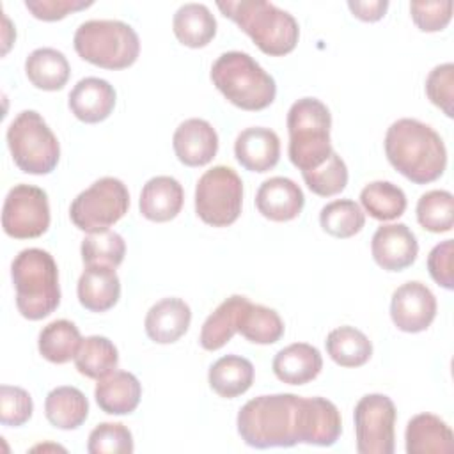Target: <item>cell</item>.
<instances>
[{
	"instance_id": "1",
	"label": "cell",
	"mask_w": 454,
	"mask_h": 454,
	"mask_svg": "<svg viewBox=\"0 0 454 454\" xmlns=\"http://www.w3.org/2000/svg\"><path fill=\"white\" fill-rule=\"evenodd\" d=\"M305 397L270 394L250 399L238 411L236 426L241 440L255 449L293 447L301 443Z\"/></svg>"
},
{
	"instance_id": "2",
	"label": "cell",
	"mask_w": 454,
	"mask_h": 454,
	"mask_svg": "<svg viewBox=\"0 0 454 454\" xmlns=\"http://www.w3.org/2000/svg\"><path fill=\"white\" fill-rule=\"evenodd\" d=\"M385 154L390 165L415 184L436 181L447 167L443 138L417 119H397L385 133Z\"/></svg>"
},
{
	"instance_id": "3",
	"label": "cell",
	"mask_w": 454,
	"mask_h": 454,
	"mask_svg": "<svg viewBox=\"0 0 454 454\" xmlns=\"http://www.w3.org/2000/svg\"><path fill=\"white\" fill-rule=\"evenodd\" d=\"M225 18H231L255 46L271 57L291 53L300 37L294 16L266 0H227L216 2Z\"/></svg>"
},
{
	"instance_id": "4",
	"label": "cell",
	"mask_w": 454,
	"mask_h": 454,
	"mask_svg": "<svg viewBox=\"0 0 454 454\" xmlns=\"http://www.w3.org/2000/svg\"><path fill=\"white\" fill-rule=\"evenodd\" d=\"M11 277L16 289V307L25 319L39 321L59 307V268L50 252L43 248L21 250L11 264Z\"/></svg>"
},
{
	"instance_id": "5",
	"label": "cell",
	"mask_w": 454,
	"mask_h": 454,
	"mask_svg": "<svg viewBox=\"0 0 454 454\" xmlns=\"http://www.w3.org/2000/svg\"><path fill=\"white\" fill-rule=\"evenodd\" d=\"M211 82L234 106L248 112L268 108L277 85L254 57L245 51H225L211 66Z\"/></svg>"
},
{
	"instance_id": "6",
	"label": "cell",
	"mask_w": 454,
	"mask_h": 454,
	"mask_svg": "<svg viewBox=\"0 0 454 454\" xmlns=\"http://www.w3.org/2000/svg\"><path fill=\"white\" fill-rule=\"evenodd\" d=\"M330 128L332 115L323 101L301 98L291 105L287 112V153L298 170H312L332 154Z\"/></svg>"
},
{
	"instance_id": "7",
	"label": "cell",
	"mask_w": 454,
	"mask_h": 454,
	"mask_svg": "<svg viewBox=\"0 0 454 454\" xmlns=\"http://www.w3.org/2000/svg\"><path fill=\"white\" fill-rule=\"evenodd\" d=\"M76 53L103 69H124L135 64L140 39L135 28L121 20L83 21L73 37Z\"/></svg>"
},
{
	"instance_id": "8",
	"label": "cell",
	"mask_w": 454,
	"mask_h": 454,
	"mask_svg": "<svg viewBox=\"0 0 454 454\" xmlns=\"http://www.w3.org/2000/svg\"><path fill=\"white\" fill-rule=\"evenodd\" d=\"M7 145L16 167L25 174L43 176L55 170L60 158V145L35 110L20 112L7 128Z\"/></svg>"
},
{
	"instance_id": "9",
	"label": "cell",
	"mask_w": 454,
	"mask_h": 454,
	"mask_svg": "<svg viewBox=\"0 0 454 454\" xmlns=\"http://www.w3.org/2000/svg\"><path fill=\"white\" fill-rule=\"evenodd\" d=\"M128 207L129 192L126 184L117 177L106 176L74 197L69 216L74 227L90 234L117 223L128 213Z\"/></svg>"
},
{
	"instance_id": "10",
	"label": "cell",
	"mask_w": 454,
	"mask_h": 454,
	"mask_svg": "<svg viewBox=\"0 0 454 454\" xmlns=\"http://www.w3.org/2000/svg\"><path fill=\"white\" fill-rule=\"evenodd\" d=\"M243 181L227 165L206 170L195 186V213L213 227H227L241 215Z\"/></svg>"
},
{
	"instance_id": "11",
	"label": "cell",
	"mask_w": 454,
	"mask_h": 454,
	"mask_svg": "<svg viewBox=\"0 0 454 454\" xmlns=\"http://www.w3.org/2000/svg\"><path fill=\"white\" fill-rule=\"evenodd\" d=\"M395 404L385 394H367L355 406V436L360 454H392L395 449Z\"/></svg>"
},
{
	"instance_id": "12",
	"label": "cell",
	"mask_w": 454,
	"mask_h": 454,
	"mask_svg": "<svg viewBox=\"0 0 454 454\" xmlns=\"http://www.w3.org/2000/svg\"><path fill=\"white\" fill-rule=\"evenodd\" d=\"M4 232L14 239L43 236L50 227V202L43 188L14 184L5 195L2 207Z\"/></svg>"
},
{
	"instance_id": "13",
	"label": "cell",
	"mask_w": 454,
	"mask_h": 454,
	"mask_svg": "<svg viewBox=\"0 0 454 454\" xmlns=\"http://www.w3.org/2000/svg\"><path fill=\"white\" fill-rule=\"evenodd\" d=\"M436 309L433 291L419 280H410L392 293L390 317L401 332L419 333L427 330L436 317Z\"/></svg>"
},
{
	"instance_id": "14",
	"label": "cell",
	"mask_w": 454,
	"mask_h": 454,
	"mask_svg": "<svg viewBox=\"0 0 454 454\" xmlns=\"http://www.w3.org/2000/svg\"><path fill=\"white\" fill-rule=\"evenodd\" d=\"M371 254L380 268L401 271L415 262L419 241L406 223H385L372 234Z\"/></svg>"
},
{
	"instance_id": "15",
	"label": "cell",
	"mask_w": 454,
	"mask_h": 454,
	"mask_svg": "<svg viewBox=\"0 0 454 454\" xmlns=\"http://www.w3.org/2000/svg\"><path fill=\"white\" fill-rule=\"evenodd\" d=\"M172 147L183 165L202 167L216 156L218 135L207 121L192 117L176 128Z\"/></svg>"
},
{
	"instance_id": "16",
	"label": "cell",
	"mask_w": 454,
	"mask_h": 454,
	"mask_svg": "<svg viewBox=\"0 0 454 454\" xmlns=\"http://www.w3.org/2000/svg\"><path fill=\"white\" fill-rule=\"evenodd\" d=\"M305 204L301 188L289 177L275 176L261 183L255 193L257 211L271 222L294 220Z\"/></svg>"
},
{
	"instance_id": "17",
	"label": "cell",
	"mask_w": 454,
	"mask_h": 454,
	"mask_svg": "<svg viewBox=\"0 0 454 454\" xmlns=\"http://www.w3.org/2000/svg\"><path fill=\"white\" fill-rule=\"evenodd\" d=\"M115 98L117 94L110 82L98 76H87L76 82L71 89L67 105L76 119L87 124H96L114 112Z\"/></svg>"
},
{
	"instance_id": "18",
	"label": "cell",
	"mask_w": 454,
	"mask_h": 454,
	"mask_svg": "<svg viewBox=\"0 0 454 454\" xmlns=\"http://www.w3.org/2000/svg\"><path fill=\"white\" fill-rule=\"evenodd\" d=\"M234 156L245 170L268 172L280 160L278 135L262 126L247 128L236 137Z\"/></svg>"
},
{
	"instance_id": "19",
	"label": "cell",
	"mask_w": 454,
	"mask_h": 454,
	"mask_svg": "<svg viewBox=\"0 0 454 454\" xmlns=\"http://www.w3.org/2000/svg\"><path fill=\"white\" fill-rule=\"evenodd\" d=\"M192 310L181 298H163L156 301L145 314V333L158 344H172L179 340L190 328Z\"/></svg>"
},
{
	"instance_id": "20",
	"label": "cell",
	"mask_w": 454,
	"mask_h": 454,
	"mask_svg": "<svg viewBox=\"0 0 454 454\" xmlns=\"http://www.w3.org/2000/svg\"><path fill=\"white\" fill-rule=\"evenodd\" d=\"M78 301L90 312H106L121 298V280L115 268L103 264L85 266L78 278Z\"/></svg>"
},
{
	"instance_id": "21",
	"label": "cell",
	"mask_w": 454,
	"mask_h": 454,
	"mask_svg": "<svg viewBox=\"0 0 454 454\" xmlns=\"http://www.w3.org/2000/svg\"><path fill=\"white\" fill-rule=\"evenodd\" d=\"M408 454H450L454 433L449 424L433 413H419L410 419L404 433Z\"/></svg>"
},
{
	"instance_id": "22",
	"label": "cell",
	"mask_w": 454,
	"mask_h": 454,
	"mask_svg": "<svg viewBox=\"0 0 454 454\" xmlns=\"http://www.w3.org/2000/svg\"><path fill=\"white\" fill-rule=\"evenodd\" d=\"M183 202L184 192L176 177L154 176L144 184L138 207L142 216L151 222H168L181 213Z\"/></svg>"
},
{
	"instance_id": "23",
	"label": "cell",
	"mask_w": 454,
	"mask_h": 454,
	"mask_svg": "<svg viewBox=\"0 0 454 454\" xmlns=\"http://www.w3.org/2000/svg\"><path fill=\"white\" fill-rule=\"evenodd\" d=\"M98 406L108 415H128L135 411L142 397V385L128 371H112L98 380L94 388Z\"/></svg>"
},
{
	"instance_id": "24",
	"label": "cell",
	"mask_w": 454,
	"mask_h": 454,
	"mask_svg": "<svg viewBox=\"0 0 454 454\" xmlns=\"http://www.w3.org/2000/svg\"><path fill=\"white\" fill-rule=\"evenodd\" d=\"M323 369L319 349L307 342H294L282 348L273 358L275 376L287 385H305L317 378Z\"/></svg>"
},
{
	"instance_id": "25",
	"label": "cell",
	"mask_w": 454,
	"mask_h": 454,
	"mask_svg": "<svg viewBox=\"0 0 454 454\" xmlns=\"http://www.w3.org/2000/svg\"><path fill=\"white\" fill-rule=\"evenodd\" d=\"M342 433L340 411L325 397H305L301 443L330 447Z\"/></svg>"
},
{
	"instance_id": "26",
	"label": "cell",
	"mask_w": 454,
	"mask_h": 454,
	"mask_svg": "<svg viewBox=\"0 0 454 454\" xmlns=\"http://www.w3.org/2000/svg\"><path fill=\"white\" fill-rule=\"evenodd\" d=\"M172 30L177 41L188 48H204L216 35V20L204 4H183L174 18Z\"/></svg>"
},
{
	"instance_id": "27",
	"label": "cell",
	"mask_w": 454,
	"mask_h": 454,
	"mask_svg": "<svg viewBox=\"0 0 454 454\" xmlns=\"http://www.w3.org/2000/svg\"><path fill=\"white\" fill-rule=\"evenodd\" d=\"M44 415L53 427L78 429L89 415V401L76 387H57L44 399Z\"/></svg>"
},
{
	"instance_id": "28",
	"label": "cell",
	"mask_w": 454,
	"mask_h": 454,
	"mask_svg": "<svg viewBox=\"0 0 454 454\" xmlns=\"http://www.w3.org/2000/svg\"><path fill=\"white\" fill-rule=\"evenodd\" d=\"M248 301L247 296L232 294L225 298L204 321L199 342L206 351H216L223 348L238 332V319L241 309Z\"/></svg>"
},
{
	"instance_id": "29",
	"label": "cell",
	"mask_w": 454,
	"mask_h": 454,
	"mask_svg": "<svg viewBox=\"0 0 454 454\" xmlns=\"http://www.w3.org/2000/svg\"><path fill=\"white\" fill-rule=\"evenodd\" d=\"M207 381L213 392H216L220 397H238L252 387L254 365L245 356L225 355L209 367Z\"/></svg>"
},
{
	"instance_id": "30",
	"label": "cell",
	"mask_w": 454,
	"mask_h": 454,
	"mask_svg": "<svg viewBox=\"0 0 454 454\" xmlns=\"http://www.w3.org/2000/svg\"><path fill=\"white\" fill-rule=\"evenodd\" d=\"M28 82L41 90H60L71 74L66 55L55 48H37L25 60Z\"/></svg>"
},
{
	"instance_id": "31",
	"label": "cell",
	"mask_w": 454,
	"mask_h": 454,
	"mask_svg": "<svg viewBox=\"0 0 454 454\" xmlns=\"http://www.w3.org/2000/svg\"><path fill=\"white\" fill-rule=\"evenodd\" d=\"M326 353L340 367H360L372 355V342L355 326H339L326 335Z\"/></svg>"
},
{
	"instance_id": "32",
	"label": "cell",
	"mask_w": 454,
	"mask_h": 454,
	"mask_svg": "<svg viewBox=\"0 0 454 454\" xmlns=\"http://www.w3.org/2000/svg\"><path fill=\"white\" fill-rule=\"evenodd\" d=\"M80 330L74 323L67 319H55L43 326L37 337V348L43 358L51 364H66L74 360L78 348L82 344Z\"/></svg>"
},
{
	"instance_id": "33",
	"label": "cell",
	"mask_w": 454,
	"mask_h": 454,
	"mask_svg": "<svg viewBox=\"0 0 454 454\" xmlns=\"http://www.w3.org/2000/svg\"><path fill=\"white\" fill-rule=\"evenodd\" d=\"M238 332L254 344H273L284 335V321L277 310L252 303L250 300L241 309Z\"/></svg>"
},
{
	"instance_id": "34",
	"label": "cell",
	"mask_w": 454,
	"mask_h": 454,
	"mask_svg": "<svg viewBox=\"0 0 454 454\" xmlns=\"http://www.w3.org/2000/svg\"><path fill=\"white\" fill-rule=\"evenodd\" d=\"M119 351L115 344L103 335H89L82 340L74 356L80 374L90 380H101L117 369Z\"/></svg>"
},
{
	"instance_id": "35",
	"label": "cell",
	"mask_w": 454,
	"mask_h": 454,
	"mask_svg": "<svg viewBox=\"0 0 454 454\" xmlns=\"http://www.w3.org/2000/svg\"><path fill=\"white\" fill-rule=\"evenodd\" d=\"M360 202L365 213L380 222L399 218L406 209L404 192L390 181H372L360 192Z\"/></svg>"
},
{
	"instance_id": "36",
	"label": "cell",
	"mask_w": 454,
	"mask_h": 454,
	"mask_svg": "<svg viewBox=\"0 0 454 454\" xmlns=\"http://www.w3.org/2000/svg\"><path fill=\"white\" fill-rule=\"evenodd\" d=\"M319 223L326 234L346 239L364 229L365 215L355 200L339 199L321 207Z\"/></svg>"
},
{
	"instance_id": "37",
	"label": "cell",
	"mask_w": 454,
	"mask_h": 454,
	"mask_svg": "<svg viewBox=\"0 0 454 454\" xmlns=\"http://www.w3.org/2000/svg\"><path fill=\"white\" fill-rule=\"evenodd\" d=\"M417 220L429 232H449L454 225V197L447 190L426 192L417 202Z\"/></svg>"
},
{
	"instance_id": "38",
	"label": "cell",
	"mask_w": 454,
	"mask_h": 454,
	"mask_svg": "<svg viewBox=\"0 0 454 454\" xmlns=\"http://www.w3.org/2000/svg\"><path fill=\"white\" fill-rule=\"evenodd\" d=\"M82 261L85 266L103 264L117 268L124 261L126 243L122 236L115 231H99L90 232L82 239Z\"/></svg>"
},
{
	"instance_id": "39",
	"label": "cell",
	"mask_w": 454,
	"mask_h": 454,
	"mask_svg": "<svg viewBox=\"0 0 454 454\" xmlns=\"http://www.w3.org/2000/svg\"><path fill=\"white\" fill-rule=\"evenodd\" d=\"M307 188L319 197H332L340 193L348 184V167L344 160L332 151V154L316 168L301 172Z\"/></svg>"
},
{
	"instance_id": "40",
	"label": "cell",
	"mask_w": 454,
	"mask_h": 454,
	"mask_svg": "<svg viewBox=\"0 0 454 454\" xmlns=\"http://www.w3.org/2000/svg\"><path fill=\"white\" fill-rule=\"evenodd\" d=\"M133 449V434L121 422L98 424L87 442L89 454H131Z\"/></svg>"
},
{
	"instance_id": "41",
	"label": "cell",
	"mask_w": 454,
	"mask_h": 454,
	"mask_svg": "<svg viewBox=\"0 0 454 454\" xmlns=\"http://www.w3.org/2000/svg\"><path fill=\"white\" fill-rule=\"evenodd\" d=\"M34 403L30 394L14 385L0 387V422L7 427H18L30 420Z\"/></svg>"
},
{
	"instance_id": "42",
	"label": "cell",
	"mask_w": 454,
	"mask_h": 454,
	"mask_svg": "<svg viewBox=\"0 0 454 454\" xmlns=\"http://www.w3.org/2000/svg\"><path fill=\"white\" fill-rule=\"evenodd\" d=\"M426 94L447 117L454 115V66L450 62L433 67L426 78Z\"/></svg>"
},
{
	"instance_id": "43",
	"label": "cell",
	"mask_w": 454,
	"mask_h": 454,
	"mask_svg": "<svg viewBox=\"0 0 454 454\" xmlns=\"http://www.w3.org/2000/svg\"><path fill=\"white\" fill-rule=\"evenodd\" d=\"M452 2H411V20L422 32H440L452 18Z\"/></svg>"
},
{
	"instance_id": "44",
	"label": "cell",
	"mask_w": 454,
	"mask_h": 454,
	"mask_svg": "<svg viewBox=\"0 0 454 454\" xmlns=\"http://www.w3.org/2000/svg\"><path fill=\"white\" fill-rule=\"evenodd\" d=\"M452 257H454V243H452V239H445V241L434 245L433 250L427 255L429 275L443 289H452L454 287Z\"/></svg>"
},
{
	"instance_id": "45",
	"label": "cell",
	"mask_w": 454,
	"mask_h": 454,
	"mask_svg": "<svg viewBox=\"0 0 454 454\" xmlns=\"http://www.w3.org/2000/svg\"><path fill=\"white\" fill-rule=\"evenodd\" d=\"M92 0H25V7L34 18L43 21H57L71 12L90 7Z\"/></svg>"
},
{
	"instance_id": "46",
	"label": "cell",
	"mask_w": 454,
	"mask_h": 454,
	"mask_svg": "<svg viewBox=\"0 0 454 454\" xmlns=\"http://www.w3.org/2000/svg\"><path fill=\"white\" fill-rule=\"evenodd\" d=\"M348 7L353 12V16L362 21H378L385 16L388 9V2L387 0H369V2L349 0Z\"/></svg>"
}]
</instances>
